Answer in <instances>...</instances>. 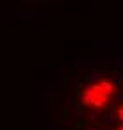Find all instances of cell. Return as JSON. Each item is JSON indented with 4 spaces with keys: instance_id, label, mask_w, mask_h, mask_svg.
Instances as JSON below:
<instances>
[{
    "instance_id": "obj_7",
    "label": "cell",
    "mask_w": 123,
    "mask_h": 130,
    "mask_svg": "<svg viewBox=\"0 0 123 130\" xmlns=\"http://www.w3.org/2000/svg\"><path fill=\"white\" fill-rule=\"evenodd\" d=\"M116 130H118V128H116Z\"/></svg>"
},
{
    "instance_id": "obj_5",
    "label": "cell",
    "mask_w": 123,
    "mask_h": 130,
    "mask_svg": "<svg viewBox=\"0 0 123 130\" xmlns=\"http://www.w3.org/2000/svg\"><path fill=\"white\" fill-rule=\"evenodd\" d=\"M118 130H123V127H120V128H118Z\"/></svg>"
},
{
    "instance_id": "obj_4",
    "label": "cell",
    "mask_w": 123,
    "mask_h": 130,
    "mask_svg": "<svg viewBox=\"0 0 123 130\" xmlns=\"http://www.w3.org/2000/svg\"><path fill=\"white\" fill-rule=\"evenodd\" d=\"M88 120H90V121H95V120H97V112H95V111H90V112H88Z\"/></svg>"
},
{
    "instance_id": "obj_3",
    "label": "cell",
    "mask_w": 123,
    "mask_h": 130,
    "mask_svg": "<svg viewBox=\"0 0 123 130\" xmlns=\"http://www.w3.org/2000/svg\"><path fill=\"white\" fill-rule=\"evenodd\" d=\"M100 79V72H91V74H88V81L90 83H95V81H99Z\"/></svg>"
},
{
    "instance_id": "obj_1",
    "label": "cell",
    "mask_w": 123,
    "mask_h": 130,
    "mask_svg": "<svg viewBox=\"0 0 123 130\" xmlns=\"http://www.w3.org/2000/svg\"><path fill=\"white\" fill-rule=\"evenodd\" d=\"M114 93H116V85H114L113 81H109V79L100 77L99 81L90 83L88 86L83 88L81 106H84V107L100 109L113 99Z\"/></svg>"
},
{
    "instance_id": "obj_6",
    "label": "cell",
    "mask_w": 123,
    "mask_h": 130,
    "mask_svg": "<svg viewBox=\"0 0 123 130\" xmlns=\"http://www.w3.org/2000/svg\"><path fill=\"white\" fill-rule=\"evenodd\" d=\"M88 130H93V128H88Z\"/></svg>"
},
{
    "instance_id": "obj_2",
    "label": "cell",
    "mask_w": 123,
    "mask_h": 130,
    "mask_svg": "<svg viewBox=\"0 0 123 130\" xmlns=\"http://www.w3.org/2000/svg\"><path fill=\"white\" fill-rule=\"evenodd\" d=\"M114 118H116V120H118V121L123 125V102L116 109H114Z\"/></svg>"
}]
</instances>
